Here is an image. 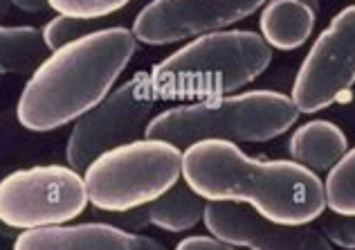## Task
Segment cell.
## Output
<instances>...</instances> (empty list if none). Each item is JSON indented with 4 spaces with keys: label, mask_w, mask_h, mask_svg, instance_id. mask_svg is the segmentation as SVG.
Wrapping results in <instances>:
<instances>
[{
    "label": "cell",
    "mask_w": 355,
    "mask_h": 250,
    "mask_svg": "<svg viewBox=\"0 0 355 250\" xmlns=\"http://www.w3.org/2000/svg\"><path fill=\"white\" fill-rule=\"evenodd\" d=\"M182 181L205 203H241L275 224L308 226L326 212L324 181L295 160H259L227 140L182 151Z\"/></svg>",
    "instance_id": "cell-1"
},
{
    "label": "cell",
    "mask_w": 355,
    "mask_h": 250,
    "mask_svg": "<svg viewBox=\"0 0 355 250\" xmlns=\"http://www.w3.org/2000/svg\"><path fill=\"white\" fill-rule=\"evenodd\" d=\"M137 52L128 27H99L50 52L25 81L16 117L34 133L57 131L95 108Z\"/></svg>",
    "instance_id": "cell-2"
},
{
    "label": "cell",
    "mask_w": 355,
    "mask_h": 250,
    "mask_svg": "<svg viewBox=\"0 0 355 250\" xmlns=\"http://www.w3.org/2000/svg\"><path fill=\"white\" fill-rule=\"evenodd\" d=\"M299 115L291 95L268 88L239 90L164 108L151 117L144 135L175 147L200 140L261 144L291 131Z\"/></svg>",
    "instance_id": "cell-3"
},
{
    "label": "cell",
    "mask_w": 355,
    "mask_h": 250,
    "mask_svg": "<svg viewBox=\"0 0 355 250\" xmlns=\"http://www.w3.org/2000/svg\"><path fill=\"white\" fill-rule=\"evenodd\" d=\"M272 63V48L252 30H218L180 45L148 72L160 101L239 92Z\"/></svg>",
    "instance_id": "cell-4"
},
{
    "label": "cell",
    "mask_w": 355,
    "mask_h": 250,
    "mask_svg": "<svg viewBox=\"0 0 355 250\" xmlns=\"http://www.w3.org/2000/svg\"><path fill=\"white\" fill-rule=\"evenodd\" d=\"M180 178V147L146 135L104 151L83 169L88 203L99 212L142 208Z\"/></svg>",
    "instance_id": "cell-5"
},
{
    "label": "cell",
    "mask_w": 355,
    "mask_h": 250,
    "mask_svg": "<svg viewBox=\"0 0 355 250\" xmlns=\"http://www.w3.org/2000/svg\"><path fill=\"white\" fill-rule=\"evenodd\" d=\"M86 208V183L70 165L27 167L0 181V224L9 230L63 226Z\"/></svg>",
    "instance_id": "cell-6"
},
{
    "label": "cell",
    "mask_w": 355,
    "mask_h": 250,
    "mask_svg": "<svg viewBox=\"0 0 355 250\" xmlns=\"http://www.w3.org/2000/svg\"><path fill=\"white\" fill-rule=\"evenodd\" d=\"M157 104L160 97L148 72H137L113 88L95 108L74 122L65 144V158L70 167L83 172L104 151L144 138Z\"/></svg>",
    "instance_id": "cell-7"
},
{
    "label": "cell",
    "mask_w": 355,
    "mask_h": 250,
    "mask_svg": "<svg viewBox=\"0 0 355 250\" xmlns=\"http://www.w3.org/2000/svg\"><path fill=\"white\" fill-rule=\"evenodd\" d=\"M355 86V5L340 9L313 41L293 81L299 113L335 106Z\"/></svg>",
    "instance_id": "cell-8"
},
{
    "label": "cell",
    "mask_w": 355,
    "mask_h": 250,
    "mask_svg": "<svg viewBox=\"0 0 355 250\" xmlns=\"http://www.w3.org/2000/svg\"><path fill=\"white\" fill-rule=\"evenodd\" d=\"M266 0H151L135 16L130 32L137 43L171 45L230 30L263 7Z\"/></svg>",
    "instance_id": "cell-9"
},
{
    "label": "cell",
    "mask_w": 355,
    "mask_h": 250,
    "mask_svg": "<svg viewBox=\"0 0 355 250\" xmlns=\"http://www.w3.org/2000/svg\"><path fill=\"white\" fill-rule=\"evenodd\" d=\"M207 233L236 248L250 250H335L320 228L284 226L241 203H205Z\"/></svg>",
    "instance_id": "cell-10"
},
{
    "label": "cell",
    "mask_w": 355,
    "mask_h": 250,
    "mask_svg": "<svg viewBox=\"0 0 355 250\" xmlns=\"http://www.w3.org/2000/svg\"><path fill=\"white\" fill-rule=\"evenodd\" d=\"M144 235L128 233L115 224H63L23 230L14 250H142Z\"/></svg>",
    "instance_id": "cell-11"
},
{
    "label": "cell",
    "mask_w": 355,
    "mask_h": 250,
    "mask_svg": "<svg viewBox=\"0 0 355 250\" xmlns=\"http://www.w3.org/2000/svg\"><path fill=\"white\" fill-rule=\"evenodd\" d=\"M320 9L304 0H266L259 9V30L272 50L293 52L311 39Z\"/></svg>",
    "instance_id": "cell-12"
},
{
    "label": "cell",
    "mask_w": 355,
    "mask_h": 250,
    "mask_svg": "<svg viewBox=\"0 0 355 250\" xmlns=\"http://www.w3.org/2000/svg\"><path fill=\"white\" fill-rule=\"evenodd\" d=\"M347 151L349 135L333 119H308V122L299 124L288 138L291 160L304 165L306 169L315 174L329 172Z\"/></svg>",
    "instance_id": "cell-13"
},
{
    "label": "cell",
    "mask_w": 355,
    "mask_h": 250,
    "mask_svg": "<svg viewBox=\"0 0 355 250\" xmlns=\"http://www.w3.org/2000/svg\"><path fill=\"white\" fill-rule=\"evenodd\" d=\"M144 215L148 226L162 233H187L202 221L205 201L180 178L162 197L146 203Z\"/></svg>",
    "instance_id": "cell-14"
},
{
    "label": "cell",
    "mask_w": 355,
    "mask_h": 250,
    "mask_svg": "<svg viewBox=\"0 0 355 250\" xmlns=\"http://www.w3.org/2000/svg\"><path fill=\"white\" fill-rule=\"evenodd\" d=\"M45 52L41 30L30 25H0V77L23 75Z\"/></svg>",
    "instance_id": "cell-15"
},
{
    "label": "cell",
    "mask_w": 355,
    "mask_h": 250,
    "mask_svg": "<svg viewBox=\"0 0 355 250\" xmlns=\"http://www.w3.org/2000/svg\"><path fill=\"white\" fill-rule=\"evenodd\" d=\"M324 199L331 215L355 217V147L326 172Z\"/></svg>",
    "instance_id": "cell-16"
},
{
    "label": "cell",
    "mask_w": 355,
    "mask_h": 250,
    "mask_svg": "<svg viewBox=\"0 0 355 250\" xmlns=\"http://www.w3.org/2000/svg\"><path fill=\"white\" fill-rule=\"evenodd\" d=\"M99 30L97 21H81V18H70V16H57L43 25L41 30V41L45 45V50L54 52L68 45L72 41L81 39L90 32Z\"/></svg>",
    "instance_id": "cell-17"
},
{
    "label": "cell",
    "mask_w": 355,
    "mask_h": 250,
    "mask_svg": "<svg viewBox=\"0 0 355 250\" xmlns=\"http://www.w3.org/2000/svg\"><path fill=\"white\" fill-rule=\"evenodd\" d=\"M130 0H48V7L59 16L81 18V21H101L124 9Z\"/></svg>",
    "instance_id": "cell-18"
},
{
    "label": "cell",
    "mask_w": 355,
    "mask_h": 250,
    "mask_svg": "<svg viewBox=\"0 0 355 250\" xmlns=\"http://www.w3.org/2000/svg\"><path fill=\"white\" fill-rule=\"evenodd\" d=\"M320 230L335 248L355 250V217H320Z\"/></svg>",
    "instance_id": "cell-19"
},
{
    "label": "cell",
    "mask_w": 355,
    "mask_h": 250,
    "mask_svg": "<svg viewBox=\"0 0 355 250\" xmlns=\"http://www.w3.org/2000/svg\"><path fill=\"white\" fill-rule=\"evenodd\" d=\"M173 250H239V248L214 235H191L184 237L182 242H178Z\"/></svg>",
    "instance_id": "cell-20"
},
{
    "label": "cell",
    "mask_w": 355,
    "mask_h": 250,
    "mask_svg": "<svg viewBox=\"0 0 355 250\" xmlns=\"http://www.w3.org/2000/svg\"><path fill=\"white\" fill-rule=\"evenodd\" d=\"M115 221L113 224L128 230V233H142L144 228H148V221L144 215V206L142 208H135V210H126V212H106Z\"/></svg>",
    "instance_id": "cell-21"
},
{
    "label": "cell",
    "mask_w": 355,
    "mask_h": 250,
    "mask_svg": "<svg viewBox=\"0 0 355 250\" xmlns=\"http://www.w3.org/2000/svg\"><path fill=\"white\" fill-rule=\"evenodd\" d=\"M335 115H338V119H340L338 124L342 128L347 126L349 131L355 133V90L353 88L338 101V104H335Z\"/></svg>",
    "instance_id": "cell-22"
},
{
    "label": "cell",
    "mask_w": 355,
    "mask_h": 250,
    "mask_svg": "<svg viewBox=\"0 0 355 250\" xmlns=\"http://www.w3.org/2000/svg\"><path fill=\"white\" fill-rule=\"evenodd\" d=\"M12 7L27 14H39L43 9H48V0H12Z\"/></svg>",
    "instance_id": "cell-23"
},
{
    "label": "cell",
    "mask_w": 355,
    "mask_h": 250,
    "mask_svg": "<svg viewBox=\"0 0 355 250\" xmlns=\"http://www.w3.org/2000/svg\"><path fill=\"white\" fill-rule=\"evenodd\" d=\"M12 12V0H0V18H5Z\"/></svg>",
    "instance_id": "cell-24"
},
{
    "label": "cell",
    "mask_w": 355,
    "mask_h": 250,
    "mask_svg": "<svg viewBox=\"0 0 355 250\" xmlns=\"http://www.w3.org/2000/svg\"><path fill=\"white\" fill-rule=\"evenodd\" d=\"M304 3H308V5L315 7V9H320V0H304Z\"/></svg>",
    "instance_id": "cell-25"
}]
</instances>
